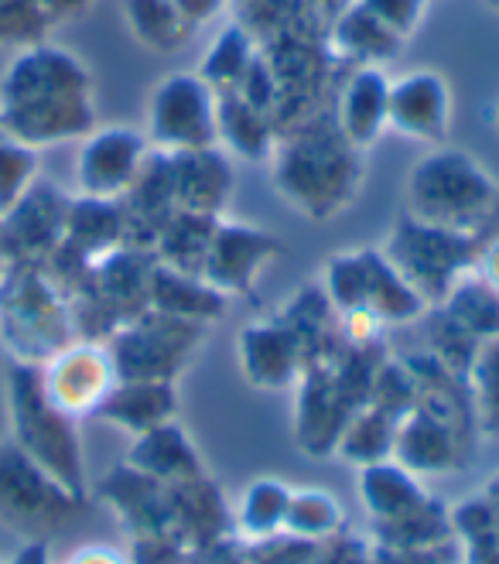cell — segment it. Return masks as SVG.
<instances>
[{
  "label": "cell",
  "mask_w": 499,
  "mask_h": 564,
  "mask_svg": "<svg viewBox=\"0 0 499 564\" xmlns=\"http://www.w3.org/2000/svg\"><path fill=\"white\" fill-rule=\"evenodd\" d=\"M123 18L134 39L154 52L178 48L192 35L172 0H123Z\"/></svg>",
  "instance_id": "obj_18"
},
{
  "label": "cell",
  "mask_w": 499,
  "mask_h": 564,
  "mask_svg": "<svg viewBox=\"0 0 499 564\" xmlns=\"http://www.w3.org/2000/svg\"><path fill=\"white\" fill-rule=\"evenodd\" d=\"M216 113H219V138H226L240 154L257 158L268 151L271 134L268 123H263V110H257L243 96L232 93L223 96V104H216Z\"/></svg>",
  "instance_id": "obj_21"
},
{
  "label": "cell",
  "mask_w": 499,
  "mask_h": 564,
  "mask_svg": "<svg viewBox=\"0 0 499 564\" xmlns=\"http://www.w3.org/2000/svg\"><path fill=\"white\" fill-rule=\"evenodd\" d=\"M14 421L21 448L35 458V466L55 479L65 492H79V452L73 442V427L62 411L48 404V397L42 393V380L35 370H21L14 380Z\"/></svg>",
  "instance_id": "obj_6"
},
{
  "label": "cell",
  "mask_w": 499,
  "mask_h": 564,
  "mask_svg": "<svg viewBox=\"0 0 499 564\" xmlns=\"http://www.w3.org/2000/svg\"><path fill=\"white\" fill-rule=\"evenodd\" d=\"M172 4H175V11L182 14V21L188 24V31H195L198 24L213 21V18L223 11L226 0H172Z\"/></svg>",
  "instance_id": "obj_28"
},
{
  "label": "cell",
  "mask_w": 499,
  "mask_h": 564,
  "mask_svg": "<svg viewBox=\"0 0 499 564\" xmlns=\"http://www.w3.org/2000/svg\"><path fill=\"white\" fill-rule=\"evenodd\" d=\"M93 123V79L73 52L35 42L8 62L0 76L4 138L39 151L45 144L86 138Z\"/></svg>",
  "instance_id": "obj_1"
},
{
  "label": "cell",
  "mask_w": 499,
  "mask_h": 564,
  "mask_svg": "<svg viewBox=\"0 0 499 564\" xmlns=\"http://www.w3.org/2000/svg\"><path fill=\"white\" fill-rule=\"evenodd\" d=\"M274 250L278 243L260 229L223 226L213 234L198 274H206V281L219 284L223 291H243L263 268V260L274 257Z\"/></svg>",
  "instance_id": "obj_11"
},
{
  "label": "cell",
  "mask_w": 499,
  "mask_h": 564,
  "mask_svg": "<svg viewBox=\"0 0 499 564\" xmlns=\"http://www.w3.org/2000/svg\"><path fill=\"white\" fill-rule=\"evenodd\" d=\"M473 414L479 417L486 435L499 431V336L482 343L473 352Z\"/></svg>",
  "instance_id": "obj_23"
},
{
  "label": "cell",
  "mask_w": 499,
  "mask_h": 564,
  "mask_svg": "<svg viewBox=\"0 0 499 564\" xmlns=\"http://www.w3.org/2000/svg\"><path fill=\"white\" fill-rule=\"evenodd\" d=\"M93 4V0H39V8L48 14V21H62V18H73L79 11H86Z\"/></svg>",
  "instance_id": "obj_29"
},
{
  "label": "cell",
  "mask_w": 499,
  "mask_h": 564,
  "mask_svg": "<svg viewBox=\"0 0 499 564\" xmlns=\"http://www.w3.org/2000/svg\"><path fill=\"white\" fill-rule=\"evenodd\" d=\"M486 4H489L492 11H499V0H486Z\"/></svg>",
  "instance_id": "obj_31"
},
{
  "label": "cell",
  "mask_w": 499,
  "mask_h": 564,
  "mask_svg": "<svg viewBox=\"0 0 499 564\" xmlns=\"http://www.w3.org/2000/svg\"><path fill=\"white\" fill-rule=\"evenodd\" d=\"M0 332L24 362L48 359L69 346L65 302L28 260H11L0 271Z\"/></svg>",
  "instance_id": "obj_3"
},
{
  "label": "cell",
  "mask_w": 499,
  "mask_h": 564,
  "mask_svg": "<svg viewBox=\"0 0 499 564\" xmlns=\"http://www.w3.org/2000/svg\"><path fill=\"white\" fill-rule=\"evenodd\" d=\"M253 45L247 39V31L240 24H229L223 35L216 39L213 52L206 55L203 69H198V76H203L209 86H240L247 69L253 65Z\"/></svg>",
  "instance_id": "obj_22"
},
{
  "label": "cell",
  "mask_w": 499,
  "mask_h": 564,
  "mask_svg": "<svg viewBox=\"0 0 499 564\" xmlns=\"http://www.w3.org/2000/svg\"><path fill=\"white\" fill-rule=\"evenodd\" d=\"M130 462H134V469H141L144 476L151 473L158 479L188 482L195 476H203L195 448L172 424H158V427L144 431L141 442L134 445V452H130Z\"/></svg>",
  "instance_id": "obj_16"
},
{
  "label": "cell",
  "mask_w": 499,
  "mask_h": 564,
  "mask_svg": "<svg viewBox=\"0 0 499 564\" xmlns=\"http://www.w3.org/2000/svg\"><path fill=\"white\" fill-rule=\"evenodd\" d=\"M343 523V507L325 489H297L288 500L284 530L302 541H322L336 534Z\"/></svg>",
  "instance_id": "obj_20"
},
{
  "label": "cell",
  "mask_w": 499,
  "mask_h": 564,
  "mask_svg": "<svg viewBox=\"0 0 499 564\" xmlns=\"http://www.w3.org/2000/svg\"><path fill=\"white\" fill-rule=\"evenodd\" d=\"M65 564H127L120 554H113L110 547H83V551H76L69 561H65Z\"/></svg>",
  "instance_id": "obj_30"
},
{
  "label": "cell",
  "mask_w": 499,
  "mask_h": 564,
  "mask_svg": "<svg viewBox=\"0 0 499 564\" xmlns=\"http://www.w3.org/2000/svg\"><path fill=\"white\" fill-rule=\"evenodd\" d=\"M352 144L339 138V144L308 141L291 144L278 164V185L294 206H302L308 216H325L343 206V195H352L356 169L346 158Z\"/></svg>",
  "instance_id": "obj_8"
},
{
  "label": "cell",
  "mask_w": 499,
  "mask_h": 564,
  "mask_svg": "<svg viewBox=\"0 0 499 564\" xmlns=\"http://www.w3.org/2000/svg\"><path fill=\"white\" fill-rule=\"evenodd\" d=\"M48 185H31L21 203L0 216V247L14 250V260H24L35 250H48L62 234L69 206L58 203Z\"/></svg>",
  "instance_id": "obj_12"
},
{
  "label": "cell",
  "mask_w": 499,
  "mask_h": 564,
  "mask_svg": "<svg viewBox=\"0 0 499 564\" xmlns=\"http://www.w3.org/2000/svg\"><path fill=\"white\" fill-rule=\"evenodd\" d=\"M397 466L408 473H442L455 458V435L445 421L427 411H414L393 435Z\"/></svg>",
  "instance_id": "obj_14"
},
{
  "label": "cell",
  "mask_w": 499,
  "mask_h": 564,
  "mask_svg": "<svg viewBox=\"0 0 499 564\" xmlns=\"http://www.w3.org/2000/svg\"><path fill=\"white\" fill-rule=\"evenodd\" d=\"M243 370L253 387L281 390L297 373V346L294 336L281 325H250L240 339Z\"/></svg>",
  "instance_id": "obj_15"
},
{
  "label": "cell",
  "mask_w": 499,
  "mask_h": 564,
  "mask_svg": "<svg viewBox=\"0 0 499 564\" xmlns=\"http://www.w3.org/2000/svg\"><path fill=\"white\" fill-rule=\"evenodd\" d=\"M175 411V393L169 380H123L104 404V414L130 431H151Z\"/></svg>",
  "instance_id": "obj_17"
},
{
  "label": "cell",
  "mask_w": 499,
  "mask_h": 564,
  "mask_svg": "<svg viewBox=\"0 0 499 564\" xmlns=\"http://www.w3.org/2000/svg\"><path fill=\"white\" fill-rule=\"evenodd\" d=\"M52 28L39 0H0V45H35Z\"/></svg>",
  "instance_id": "obj_25"
},
{
  "label": "cell",
  "mask_w": 499,
  "mask_h": 564,
  "mask_svg": "<svg viewBox=\"0 0 499 564\" xmlns=\"http://www.w3.org/2000/svg\"><path fill=\"white\" fill-rule=\"evenodd\" d=\"M148 141L175 151H206L219 141V113L213 86L203 76H164L148 104Z\"/></svg>",
  "instance_id": "obj_5"
},
{
  "label": "cell",
  "mask_w": 499,
  "mask_h": 564,
  "mask_svg": "<svg viewBox=\"0 0 499 564\" xmlns=\"http://www.w3.org/2000/svg\"><path fill=\"white\" fill-rule=\"evenodd\" d=\"M42 393L48 404L65 417H83L93 411H104L110 393L120 383L117 359L99 343H69L55 356L45 359V370L39 373Z\"/></svg>",
  "instance_id": "obj_7"
},
{
  "label": "cell",
  "mask_w": 499,
  "mask_h": 564,
  "mask_svg": "<svg viewBox=\"0 0 499 564\" xmlns=\"http://www.w3.org/2000/svg\"><path fill=\"white\" fill-rule=\"evenodd\" d=\"M148 161V138L130 127L89 130L76 158V185L86 198H110L130 192Z\"/></svg>",
  "instance_id": "obj_9"
},
{
  "label": "cell",
  "mask_w": 499,
  "mask_h": 564,
  "mask_svg": "<svg viewBox=\"0 0 499 564\" xmlns=\"http://www.w3.org/2000/svg\"><path fill=\"white\" fill-rule=\"evenodd\" d=\"M462 530L469 538V564H499V520L489 503H469L462 513Z\"/></svg>",
  "instance_id": "obj_26"
},
{
  "label": "cell",
  "mask_w": 499,
  "mask_h": 564,
  "mask_svg": "<svg viewBox=\"0 0 499 564\" xmlns=\"http://www.w3.org/2000/svg\"><path fill=\"white\" fill-rule=\"evenodd\" d=\"M387 260L393 263L401 278L421 294V297H442L448 294L476 263V247L469 234H455V229L427 226L421 219H408L390 237Z\"/></svg>",
  "instance_id": "obj_4"
},
{
  "label": "cell",
  "mask_w": 499,
  "mask_h": 564,
  "mask_svg": "<svg viewBox=\"0 0 499 564\" xmlns=\"http://www.w3.org/2000/svg\"><path fill=\"white\" fill-rule=\"evenodd\" d=\"M288 500H291V489L281 486L278 479H260L250 482L243 500H240V527L243 534L253 541H268L274 538L278 530H284V513H288Z\"/></svg>",
  "instance_id": "obj_19"
},
{
  "label": "cell",
  "mask_w": 499,
  "mask_h": 564,
  "mask_svg": "<svg viewBox=\"0 0 499 564\" xmlns=\"http://www.w3.org/2000/svg\"><path fill=\"white\" fill-rule=\"evenodd\" d=\"M448 123H452V93L438 73L417 69L390 83L387 127L397 130L401 138L438 144L448 134Z\"/></svg>",
  "instance_id": "obj_10"
},
{
  "label": "cell",
  "mask_w": 499,
  "mask_h": 564,
  "mask_svg": "<svg viewBox=\"0 0 499 564\" xmlns=\"http://www.w3.org/2000/svg\"><path fill=\"white\" fill-rule=\"evenodd\" d=\"M411 209L427 226L473 234L499 203V188L465 151H435L411 172Z\"/></svg>",
  "instance_id": "obj_2"
},
{
  "label": "cell",
  "mask_w": 499,
  "mask_h": 564,
  "mask_svg": "<svg viewBox=\"0 0 499 564\" xmlns=\"http://www.w3.org/2000/svg\"><path fill=\"white\" fill-rule=\"evenodd\" d=\"M0 138H4V134H0Z\"/></svg>",
  "instance_id": "obj_32"
},
{
  "label": "cell",
  "mask_w": 499,
  "mask_h": 564,
  "mask_svg": "<svg viewBox=\"0 0 499 564\" xmlns=\"http://www.w3.org/2000/svg\"><path fill=\"white\" fill-rule=\"evenodd\" d=\"M387 89L380 69H359L339 96V134L352 148H370L387 130Z\"/></svg>",
  "instance_id": "obj_13"
},
{
  "label": "cell",
  "mask_w": 499,
  "mask_h": 564,
  "mask_svg": "<svg viewBox=\"0 0 499 564\" xmlns=\"http://www.w3.org/2000/svg\"><path fill=\"white\" fill-rule=\"evenodd\" d=\"M359 4L393 35H411L414 24L424 18L427 0H359Z\"/></svg>",
  "instance_id": "obj_27"
},
{
  "label": "cell",
  "mask_w": 499,
  "mask_h": 564,
  "mask_svg": "<svg viewBox=\"0 0 499 564\" xmlns=\"http://www.w3.org/2000/svg\"><path fill=\"white\" fill-rule=\"evenodd\" d=\"M35 172H39L35 148L0 138V216L11 213L21 203V195L35 185Z\"/></svg>",
  "instance_id": "obj_24"
}]
</instances>
